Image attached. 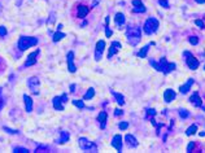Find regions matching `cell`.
I'll list each match as a JSON object with an SVG mask.
<instances>
[{"label": "cell", "instance_id": "7bdbcfd3", "mask_svg": "<svg viewBox=\"0 0 205 153\" xmlns=\"http://www.w3.org/2000/svg\"><path fill=\"white\" fill-rule=\"evenodd\" d=\"M3 105H4V99H3V96H2V91H0V110H2Z\"/></svg>", "mask_w": 205, "mask_h": 153}, {"label": "cell", "instance_id": "f1b7e54d", "mask_svg": "<svg viewBox=\"0 0 205 153\" xmlns=\"http://www.w3.org/2000/svg\"><path fill=\"white\" fill-rule=\"evenodd\" d=\"M178 113H179L180 118H183V119H186V118H188V117H190V112H188V110H186V109H179V110H178Z\"/></svg>", "mask_w": 205, "mask_h": 153}, {"label": "cell", "instance_id": "8992f818", "mask_svg": "<svg viewBox=\"0 0 205 153\" xmlns=\"http://www.w3.org/2000/svg\"><path fill=\"white\" fill-rule=\"evenodd\" d=\"M184 57H186V62H187V66L190 68L191 70H196L199 68V65H200V62H199V60L193 56V54L191 52L186 51L184 52Z\"/></svg>", "mask_w": 205, "mask_h": 153}, {"label": "cell", "instance_id": "9a60e30c", "mask_svg": "<svg viewBox=\"0 0 205 153\" xmlns=\"http://www.w3.org/2000/svg\"><path fill=\"white\" fill-rule=\"evenodd\" d=\"M112 145L114 147L117 152H122V136L121 135H116L112 139Z\"/></svg>", "mask_w": 205, "mask_h": 153}, {"label": "cell", "instance_id": "d6a6232c", "mask_svg": "<svg viewBox=\"0 0 205 153\" xmlns=\"http://www.w3.org/2000/svg\"><path fill=\"white\" fill-rule=\"evenodd\" d=\"M188 40H190V43L192 46L199 44V38L197 36H190V38H188Z\"/></svg>", "mask_w": 205, "mask_h": 153}, {"label": "cell", "instance_id": "d6986e66", "mask_svg": "<svg viewBox=\"0 0 205 153\" xmlns=\"http://www.w3.org/2000/svg\"><path fill=\"white\" fill-rule=\"evenodd\" d=\"M195 83V80H193L192 78H190L187 80V83H184L183 86H180L179 87V91H180V94H187L188 91H190V88H191V86Z\"/></svg>", "mask_w": 205, "mask_h": 153}, {"label": "cell", "instance_id": "ab89813d", "mask_svg": "<svg viewBox=\"0 0 205 153\" xmlns=\"http://www.w3.org/2000/svg\"><path fill=\"white\" fill-rule=\"evenodd\" d=\"M158 3L161 4L164 8H169V3H168V0H158Z\"/></svg>", "mask_w": 205, "mask_h": 153}, {"label": "cell", "instance_id": "ee69618b", "mask_svg": "<svg viewBox=\"0 0 205 153\" xmlns=\"http://www.w3.org/2000/svg\"><path fill=\"white\" fill-rule=\"evenodd\" d=\"M195 2H196L197 4H204V3H205V0H195Z\"/></svg>", "mask_w": 205, "mask_h": 153}, {"label": "cell", "instance_id": "836d02e7", "mask_svg": "<svg viewBox=\"0 0 205 153\" xmlns=\"http://www.w3.org/2000/svg\"><path fill=\"white\" fill-rule=\"evenodd\" d=\"M35 152H49V148H48V147L40 145V147H38V148L35 149Z\"/></svg>", "mask_w": 205, "mask_h": 153}, {"label": "cell", "instance_id": "3957f363", "mask_svg": "<svg viewBox=\"0 0 205 153\" xmlns=\"http://www.w3.org/2000/svg\"><path fill=\"white\" fill-rule=\"evenodd\" d=\"M38 44V39L34 36H20L18 39V50L20 51H26L27 48Z\"/></svg>", "mask_w": 205, "mask_h": 153}, {"label": "cell", "instance_id": "7dc6e473", "mask_svg": "<svg viewBox=\"0 0 205 153\" xmlns=\"http://www.w3.org/2000/svg\"><path fill=\"white\" fill-rule=\"evenodd\" d=\"M204 70H205V66H204Z\"/></svg>", "mask_w": 205, "mask_h": 153}, {"label": "cell", "instance_id": "e0dca14e", "mask_svg": "<svg viewBox=\"0 0 205 153\" xmlns=\"http://www.w3.org/2000/svg\"><path fill=\"white\" fill-rule=\"evenodd\" d=\"M88 12H90V8L86 7V5H78V7H77V16H78L79 18H85L88 14Z\"/></svg>", "mask_w": 205, "mask_h": 153}, {"label": "cell", "instance_id": "8fae6325", "mask_svg": "<svg viewBox=\"0 0 205 153\" xmlns=\"http://www.w3.org/2000/svg\"><path fill=\"white\" fill-rule=\"evenodd\" d=\"M39 50H36L34 51L32 53H30L29 56H27V60H26V62H25V66H32V65H35L36 64V57H38V54H39Z\"/></svg>", "mask_w": 205, "mask_h": 153}, {"label": "cell", "instance_id": "7c38bea8", "mask_svg": "<svg viewBox=\"0 0 205 153\" xmlns=\"http://www.w3.org/2000/svg\"><path fill=\"white\" fill-rule=\"evenodd\" d=\"M107 118H108V114L107 112H100L97 116V122H99V126H100L101 130H104L105 127H107Z\"/></svg>", "mask_w": 205, "mask_h": 153}, {"label": "cell", "instance_id": "4dcf8cb0", "mask_svg": "<svg viewBox=\"0 0 205 153\" xmlns=\"http://www.w3.org/2000/svg\"><path fill=\"white\" fill-rule=\"evenodd\" d=\"M71 103H73L77 108H79L81 110H82V109H85V108H86V106H85V103H83L82 100H73Z\"/></svg>", "mask_w": 205, "mask_h": 153}, {"label": "cell", "instance_id": "7402d4cb", "mask_svg": "<svg viewBox=\"0 0 205 153\" xmlns=\"http://www.w3.org/2000/svg\"><path fill=\"white\" fill-rule=\"evenodd\" d=\"M154 43H151V44H148V46H146L144 48H142V50L138 52V57H140V58H144V57H147V54H148V51H149V47L151 46H153Z\"/></svg>", "mask_w": 205, "mask_h": 153}, {"label": "cell", "instance_id": "83f0119b", "mask_svg": "<svg viewBox=\"0 0 205 153\" xmlns=\"http://www.w3.org/2000/svg\"><path fill=\"white\" fill-rule=\"evenodd\" d=\"M146 10H147V8L144 7V4H143V5H138V7H134L131 12H132V13H144Z\"/></svg>", "mask_w": 205, "mask_h": 153}, {"label": "cell", "instance_id": "52a82bcc", "mask_svg": "<svg viewBox=\"0 0 205 153\" xmlns=\"http://www.w3.org/2000/svg\"><path fill=\"white\" fill-rule=\"evenodd\" d=\"M66 101H68V96L65 94L63 96H55L52 100L55 110H64V103H66Z\"/></svg>", "mask_w": 205, "mask_h": 153}, {"label": "cell", "instance_id": "5b68a950", "mask_svg": "<svg viewBox=\"0 0 205 153\" xmlns=\"http://www.w3.org/2000/svg\"><path fill=\"white\" fill-rule=\"evenodd\" d=\"M78 141H79V147H81L82 151H85V152H97V145L93 143V141L88 140L86 138H81Z\"/></svg>", "mask_w": 205, "mask_h": 153}, {"label": "cell", "instance_id": "d4e9b609", "mask_svg": "<svg viewBox=\"0 0 205 153\" xmlns=\"http://www.w3.org/2000/svg\"><path fill=\"white\" fill-rule=\"evenodd\" d=\"M63 38H65V34H64V32H61V31H56V32H55V34H53V38H52V40L55 42V43H56V42H60V40H61L63 39Z\"/></svg>", "mask_w": 205, "mask_h": 153}, {"label": "cell", "instance_id": "7a4b0ae2", "mask_svg": "<svg viewBox=\"0 0 205 153\" xmlns=\"http://www.w3.org/2000/svg\"><path fill=\"white\" fill-rule=\"evenodd\" d=\"M149 62H151V65L154 69L158 70V72H161V73H164V74H169V73L174 72V70L177 69V64L175 62H169L165 57L160 58L158 62H154L153 60H151Z\"/></svg>", "mask_w": 205, "mask_h": 153}, {"label": "cell", "instance_id": "2e32d148", "mask_svg": "<svg viewBox=\"0 0 205 153\" xmlns=\"http://www.w3.org/2000/svg\"><path fill=\"white\" fill-rule=\"evenodd\" d=\"M175 92H174V90H171V88H168L165 91V94H164V100H165V103L166 104H170L171 101H173L174 99H175Z\"/></svg>", "mask_w": 205, "mask_h": 153}, {"label": "cell", "instance_id": "484cf974", "mask_svg": "<svg viewBox=\"0 0 205 153\" xmlns=\"http://www.w3.org/2000/svg\"><path fill=\"white\" fill-rule=\"evenodd\" d=\"M196 132H197V126H196V125H191V126L186 130V135L187 136H191V135L196 134Z\"/></svg>", "mask_w": 205, "mask_h": 153}, {"label": "cell", "instance_id": "cb8c5ba5", "mask_svg": "<svg viewBox=\"0 0 205 153\" xmlns=\"http://www.w3.org/2000/svg\"><path fill=\"white\" fill-rule=\"evenodd\" d=\"M112 95L116 97V100H117L118 105H123V104H125V97H123V95H121V94H118V92H116V91H112Z\"/></svg>", "mask_w": 205, "mask_h": 153}, {"label": "cell", "instance_id": "e575fe53", "mask_svg": "<svg viewBox=\"0 0 205 153\" xmlns=\"http://www.w3.org/2000/svg\"><path fill=\"white\" fill-rule=\"evenodd\" d=\"M195 147H196V143H195V141H191V143L188 144V147H187V152H188V153H191L192 149L195 148Z\"/></svg>", "mask_w": 205, "mask_h": 153}, {"label": "cell", "instance_id": "f6af8a7d", "mask_svg": "<svg viewBox=\"0 0 205 153\" xmlns=\"http://www.w3.org/2000/svg\"><path fill=\"white\" fill-rule=\"evenodd\" d=\"M74 88H75V86H74V84H71V86H70V91H73V92H74Z\"/></svg>", "mask_w": 205, "mask_h": 153}, {"label": "cell", "instance_id": "d590c367", "mask_svg": "<svg viewBox=\"0 0 205 153\" xmlns=\"http://www.w3.org/2000/svg\"><path fill=\"white\" fill-rule=\"evenodd\" d=\"M195 25H196V26H199L200 29H205L204 21H201V20H196V21H195Z\"/></svg>", "mask_w": 205, "mask_h": 153}, {"label": "cell", "instance_id": "1f68e13d", "mask_svg": "<svg viewBox=\"0 0 205 153\" xmlns=\"http://www.w3.org/2000/svg\"><path fill=\"white\" fill-rule=\"evenodd\" d=\"M14 153H29L30 151L27 148H22V147H16V148L13 149Z\"/></svg>", "mask_w": 205, "mask_h": 153}, {"label": "cell", "instance_id": "bcb514c9", "mask_svg": "<svg viewBox=\"0 0 205 153\" xmlns=\"http://www.w3.org/2000/svg\"><path fill=\"white\" fill-rule=\"evenodd\" d=\"M0 10H2V5H0Z\"/></svg>", "mask_w": 205, "mask_h": 153}, {"label": "cell", "instance_id": "ac0fdd59", "mask_svg": "<svg viewBox=\"0 0 205 153\" xmlns=\"http://www.w3.org/2000/svg\"><path fill=\"white\" fill-rule=\"evenodd\" d=\"M125 141L127 143V145H129L130 148H136V147H138V140L132 135H126L125 136Z\"/></svg>", "mask_w": 205, "mask_h": 153}, {"label": "cell", "instance_id": "4fadbf2b", "mask_svg": "<svg viewBox=\"0 0 205 153\" xmlns=\"http://www.w3.org/2000/svg\"><path fill=\"white\" fill-rule=\"evenodd\" d=\"M121 43L120 42H113L112 44H110V48H109V53H108V58H112L116 53H117L120 50H121Z\"/></svg>", "mask_w": 205, "mask_h": 153}, {"label": "cell", "instance_id": "f546056e", "mask_svg": "<svg viewBox=\"0 0 205 153\" xmlns=\"http://www.w3.org/2000/svg\"><path fill=\"white\" fill-rule=\"evenodd\" d=\"M152 116H156V110H154V109L148 108L147 110H146V118H147V119H149Z\"/></svg>", "mask_w": 205, "mask_h": 153}, {"label": "cell", "instance_id": "74e56055", "mask_svg": "<svg viewBox=\"0 0 205 153\" xmlns=\"http://www.w3.org/2000/svg\"><path fill=\"white\" fill-rule=\"evenodd\" d=\"M7 35V29L4 26H0V36H5Z\"/></svg>", "mask_w": 205, "mask_h": 153}, {"label": "cell", "instance_id": "ba28073f", "mask_svg": "<svg viewBox=\"0 0 205 153\" xmlns=\"http://www.w3.org/2000/svg\"><path fill=\"white\" fill-rule=\"evenodd\" d=\"M104 50H105V42L104 40H99L96 43V48H95V60H96V61H100V60H101Z\"/></svg>", "mask_w": 205, "mask_h": 153}, {"label": "cell", "instance_id": "8d00e7d4", "mask_svg": "<svg viewBox=\"0 0 205 153\" xmlns=\"http://www.w3.org/2000/svg\"><path fill=\"white\" fill-rule=\"evenodd\" d=\"M118 127H120L121 130H126L127 127H129V123H127V122H121V123L118 125Z\"/></svg>", "mask_w": 205, "mask_h": 153}, {"label": "cell", "instance_id": "ffe728a7", "mask_svg": "<svg viewBox=\"0 0 205 153\" xmlns=\"http://www.w3.org/2000/svg\"><path fill=\"white\" fill-rule=\"evenodd\" d=\"M114 22L117 24V26L120 27H122L126 22V18H125V14L123 13H117L116 14V17H114Z\"/></svg>", "mask_w": 205, "mask_h": 153}, {"label": "cell", "instance_id": "60d3db41", "mask_svg": "<svg viewBox=\"0 0 205 153\" xmlns=\"http://www.w3.org/2000/svg\"><path fill=\"white\" fill-rule=\"evenodd\" d=\"M3 130L7 131V132H9V134H18L17 130H10V129H8V127H3Z\"/></svg>", "mask_w": 205, "mask_h": 153}, {"label": "cell", "instance_id": "603a6c76", "mask_svg": "<svg viewBox=\"0 0 205 153\" xmlns=\"http://www.w3.org/2000/svg\"><path fill=\"white\" fill-rule=\"evenodd\" d=\"M68 140H69V132H68V131H61V135H60V139H59L57 143L59 144H64Z\"/></svg>", "mask_w": 205, "mask_h": 153}, {"label": "cell", "instance_id": "b9f144b4", "mask_svg": "<svg viewBox=\"0 0 205 153\" xmlns=\"http://www.w3.org/2000/svg\"><path fill=\"white\" fill-rule=\"evenodd\" d=\"M121 114H123V110H121V109H116V112H114V116H116V117H120Z\"/></svg>", "mask_w": 205, "mask_h": 153}, {"label": "cell", "instance_id": "f35d334b", "mask_svg": "<svg viewBox=\"0 0 205 153\" xmlns=\"http://www.w3.org/2000/svg\"><path fill=\"white\" fill-rule=\"evenodd\" d=\"M112 34H113V32H112V30H110L108 26H105V35H107V38L112 36Z\"/></svg>", "mask_w": 205, "mask_h": 153}, {"label": "cell", "instance_id": "4316f807", "mask_svg": "<svg viewBox=\"0 0 205 153\" xmlns=\"http://www.w3.org/2000/svg\"><path fill=\"white\" fill-rule=\"evenodd\" d=\"M93 96H95V90H93V88H88L87 92H86V95L83 96V100H90V99H92Z\"/></svg>", "mask_w": 205, "mask_h": 153}, {"label": "cell", "instance_id": "44dd1931", "mask_svg": "<svg viewBox=\"0 0 205 153\" xmlns=\"http://www.w3.org/2000/svg\"><path fill=\"white\" fill-rule=\"evenodd\" d=\"M24 100H25V108H26V112H31L32 110V100L29 95H24Z\"/></svg>", "mask_w": 205, "mask_h": 153}, {"label": "cell", "instance_id": "30bf717a", "mask_svg": "<svg viewBox=\"0 0 205 153\" xmlns=\"http://www.w3.org/2000/svg\"><path fill=\"white\" fill-rule=\"evenodd\" d=\"M66 61H68V70L70 73H75V65H74V53L73 52H68V56H66Z\"/></svg>", "mask_w": 205, "mask_h": 153}, {"label": "cell", "instance_id": "6da1fadb", "mask_svg": "<svg viewBox=\"0 0 205 153\" xmlns=\"http://www.w3.org/2000/svg\"><path fill=\"white\" fill-rule=\"evenodd\" d=\"M126 38H127V42H129L130 46H132V47L138 46L142 40L140 27L134 26V25H129L127 26V30H126Z\"/></svg>", "mask_w": 205, "mask_h": 153}, {"label": "cell", "instance_id": "277c9868", "mask_svg": "<svg viewBox=\"0 0 205 153\" xmlns=\"http://www.w3.org/2000/svg\"><path fill=\"white\" fill-rule=\"evenodd\" d=\"M158 26H160V22H158L157 18L149 17L146 22H144L143 30H144V32H146L147 35H151V34H154V32L158 30Z\"/></svg>", "mask_w": 205, "mask_h": 153}, {"label": "cell", "instance_id": "9c48e42d", "mask_svg": "<svg viewBox=\"0 0 205 153\" xmlns=\"http://www.w3.org/2000/svg\"><path fill=\"white\" fill-rule=\"evenodd\" d=\"M27 84H29L30 90L34 92L35 95H38V87L40 86V80L36 78V76H31V78H29V80H27Z\"/></svg>", "mask_w": 205, "mask_h": 153}, {"label": "cell", "instance_id": "5bb4252c", "mask_svg": "<svg viewBox=\"0 0 205 153\" xmlns=\"http://www.w3.org/2000/svg\"><path fill=\"white\" fill-rule=\"evenodd\" d=\"M190 103L196 108H203V100L200 99V95H199L197 92L192 94V96L190 97Z\"/></svg>", "mask_w": 205, "mask_h": 153}]
</instances>
